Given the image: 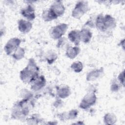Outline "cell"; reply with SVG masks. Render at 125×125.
Segmentation results:
<instances>
[{
    "instance_id": "6da1fadb",
    "label": "cell",
    "mask_w": 125,
    "mask_h": 125,
    "mask_svg": "<svg viewBox=\"0 0 125 125\" xmlns=\"http://www.w3.org/2000/svg\"><path fill=\"white\" fill-rule=\"evenodd\" d=\"M39 71L34 59L30 58L27 66L20 72V79L25 83H31L39 76Z\"/></svg>"
},
{
    "instance_id": "7a4b0ae2",
    "label": "cell",
    "mask_w": 125,
    "mask_h": 125,
    "mask_svg": "<svg viewBox=\"0 0 125 125\" xmlns=\"http://www.w3.org/2000/svg\"><path fill=\"white\" fill-rule=\"evenodd\" d=\"M95 27L101 32H105L113 29L116 26L115 19L111 15H103L100 14L95 19Z\"/></svg>"
},
{
    "instance_id": "3957f363",
    "label": "cell",
    "mask_w": 125,
    "mask_h": 125,
    "mask_svg": "<svg viewBox=\"0 0 125 125\" xmlns=\"http://www.w3.org/2000/svg\"><path fill=\"white\" fill-rule=\"evenodd\" d=\"M28 100V99H24L14 105L11 114V117L13 119H21L28 115L29 108L26 105Z\"/></svg>"
},
{
    "instance_id": "277c9868",
    "label": "cell",
    "mask_w": 125,
    "mask_h": 125,
    "mask_svg": "<svg viewBox=\"0 0 125 125\" xmlns=\"http://www.w3.org/2000/svg\"><path fill=\"white\" fill-rule=\"evenodd\" d=\"M89 10L88 3L87 1H79L76 4L72 12V16L77 19H80Z\"/></svg>"
},
{
    "instance_id": "5b68a950",
    "label": "cell",
    "mask_w": 125,
    "mask_h": 125,
    "mask_svg": "<svg viewBox=\"0 0 125 125\" xmlns=\"http://www.w3.org/2000/svg\"><path fill=\"white\" fill-rule=\"evenodd\" d=\"M68 25L64 23L52 27L49 32L50 37L54 40L60 39L65 34Z\"/></svg>"
},
{
    "instance_id": "8992f818",
    "label": "cell",
    "mask_w": 125,
    "mask_h": 125,
    "mask_svg": "<svg viewBox=\"0 0 125 125\" xmlns=\"http://www.w3.org/2000/svg\"><path fill=\"white\" fill-rule=\"evenodd\" d=\"M97 97L94 92H89L86 94L83 98L80 104L79 107L83 109H87L95 104Z\"/></svg>"
},
{
    "instance_id": "52a82bcc",
    "label": "cell",
    "mask_w": 125,
    "mask_h": 125,
    "mask_svg": "<svg viewBox=\"0 0 125 125\" xmlns=\"http://www.w3.org/2000/svg\"><path fill=\"white\" fill-rule=\"evenodd\" d=\"M21 40L18 38L10 39L4 46V50L7 55H10L19 47Z\"/></svg>"
},
{
    "instance_id": "ba28073f",
    "label": "cell",
    "mask_w": 125,
    "mask_h": 125,
    "mask_svg": "<svg viewBox=\"0 0 125 125\" xmlns=\"http://www.w3.org/2000/svg\"><path fill=\"white\" fill-rule=\"evenodd\" d=\"M49 9L56 17L58 18L64 14L65 8L61 1L57 0L51 5Z\"/></svg>"
},
{
    "instance_id": "9c48e42d",
    "label": "cell",
    "mask_w": 125,
    "mask_h": 125,
    "mask_svg": "<svg viewBox=\"0 0 125 125\" xmlns=\"http://www.w3.org/2000/svg\"><path fill=\"white\" fill-rule=\"evenodd\" d=\"M31 89L34 91H38L42 89L46 84V80L43 75L39 76L31 83Z\"/></svg>"
},
{
    "instance_id": "30bf717a",
    "label": "cell",
    "mask_w": 125,
    "mask_h": 125,
    "mask_svg": "<svg viewBox=\"0 0 125 125\" xmlns=\"http://www.w3.org/2000/svg\"><path fill=\"white\" fill-rule=\"evenodd\" d=\"M21 14L29 21L34 20L36 17L35 9L31 4H28L26 7L22 9Z\"/></svg>"
},
{
    "instance_id": "8fae6325",
    "label": "cell",
    "mask_w": 125,
    "mask_h": 125,
    "mask_svg": "<svg viewBox=\"0 0 125 125\" xmlns=\"http://www.w3.org/2000/svg\"><path fill=\"white\" fill-rule=\"evenodd\" d=\"M104 74L103 68L96 69L89 72L86 77L87 81H93L99 79L103 77Z\"/></svg>"
},
{
    "instance_id": "7c38bea8",
    "label": "cell",
    "mask_w": 125,
    "mask_h": 125,
    "mask_svg": "<svg viewBox=\"0 0 125 125\" xmlns=\"http://www.w3.org/2000/svg\"><path fill=\"white\" fill-rule=\"evenodd\" d=\"M32 27V24L28 21L21 19L18 21L19 30L24 34L28 33Z\"/></svg>"
},
{
    "instance_id": "4fadbf2b",
    "label": "cell",
    "mask_w": 125,
    "mask_h": 125,
    "mask_svg": "<svg viewBox=\"0 0 125 125\" xmlns=\"http://www.w3.org/2000/svg\"><path fill=\"white\" fill-rule=\"evenodd\" d=\"M71 94L70 88L68 85H62L59 86L57 89V94L61 99H64L68 97Z\"/></svg>"
},
{
    "instance_id": "5bb4252c",
    "label": "cell",
    "mask_w": 125,
    "mask_h": 125,
    "mask_svg": "<svg viewBox=\"0 0 125 125\" xmlns=\"http://www.w3.org/2000/svg\"><path fill=\"white\" fill-rule=\"evenodd\" d=\"M80 35L81 41L85 43L89 42L92 37V32L86 28H83L80 30Z\"/></svg>"
},
{
    "instance_id": "9a60e30c",
    "label": "cell",
    "mask_w": 125,
    "mask_h": 125,
    "mask_svg": "<svg viewBox=\"0 0 125 125\" xmlns=\"http://www.w3.org/2000/svg\"><path fill=\"white\" fill-rule=\"evenodd\" d=\"M68 38L76 45H78L81 42L80 30H73L71 31L68 35Z\"/></svg>"
},
{
    "instance_id": "2e32d148",
    "label": "cell",
    "mask_w": 125,
    "mask_h": 125,
    "mask_svg": "<svg viewBox=\"0 0 125 125\" xmlns=\"http://www.w3.org/2000/svg\"><path fill=\"white\" fill-rule=\"evenodd\" d=\"M80 52V49L78 46L72 47L69 46L67 47L65 55L69 59H73L76 57Z\"/></svg>"
},
{
    "instance_id": "e0dca14e",
    "label": "cell",
    "mask_w": 125,
    "mask_h": 125,
    "mask_svg": "<svg viewBox=\"0 0 125 125\" xmlns=\"http://www.w3.org/2000/svg\"><path fill=\"white\" fill-rule=\"evenodd\" d=\"M116 121V116L112 113H106L104 117V122L106 125H113Z\"/></svg>"
},
{
    "instance_id": "ac0fdd59",
    "label": "cell",
    "mask_w": 125,
    "mask_h": 125,
    "mask_svg": "<svg viewBox=\"0 0 125 125\" xmlns=\"http://www.w3.org/2000/svg\"><path fill=\"white\" fill-rule=\"evenodd\" d=\"M42 17L43 20L45 21H50L57 19V18L49 9L43 11L42 14Z\"/></svg>"
},
{
    "instance_id": "d6986e66",
    "label": "cell",
    "mask_w": 125,
    "mask_h": 125,
    "mask_svg": "<svg viewBox=\"0 0 125 125\" xmlns=\"http://www.w3.org/2000/svg\"><path fill=\"white\" fill-rule=\"evenodd\" d=\"M67 113V114H66V113H63L62 114V117L63 121L66 120H72L76 118L78 115V111L76 109H73L69 111Z\"/></svg>"
},
{
    "instance_id": "ffe728a7",
    "label": "cell",
    "mask_w": 125,
    "mask_h": 125,
    "mask_svg": "<svg viewBox=\"0 0 125 125\" xmlns=\"http://www.w3.org/2000/svg\"><path fill=\"white\" fill-rule=\"evenodd\" d=\"M25 54L24 49L22 47H19L12 55L14 59L16 60H20L24 57Z\"/></svg>"
},
{
    "instance_id": "44dd1931",
    "label": "cell",
    "mask_w": 125,
    "mask_h": 125,
    "mask_svg": "<svg viewBox=\"0 0 125 125\" xmlns=\"http://www.w3.org/2000/svg\"><path fill=\"white\" fill-rule=\"evenodd\" d=\"M57 58V55L55 52L52 51H49L47 53L46 55V59L49 64H52L56 60Z\"/></svg>"
},
{
    "instance_id": "7402d4cb",
    "label": "cell",
    "mask_w": 125,
    "mask_h": 125,
    "mask_svg": "<svg viewBox=\"0 0 125 125\" xmlns=\"http://www.w3.org/2000/svg\"><path fill=\"white\" fill-rule=\"evenodd\" d=\"M71 69L76 73H79L81 72L83 69V65L81 62L76 61L73 62L71 66Z\"/></svg>"
},
{
    "instance_id": "603a6c76",
    "label": "cell",
    "mask_w": 125,
    "mask_h": 125,
    "mask_svg": "<svg viewBox=\"0 0 125 125\" xmlns=\"http://www.w3.org/2000/svg\"><path fill=\"white\" fill-rule=\"evenodd\" d=\"M125 71L123 70L122 72L120 73V74L118 76V79L120 83H121V84L123 85V86H124L125 84Z\"/></svg>"
},
{
    "instance_id": "cb8c5ba5",
    "label": "cell",
    "mask_w": 125,
    "mask_h": 125,
    "mask_svg": "<svg viewBox=\"0 0 125 125\" xmlns=\"http://www.w3.org/2000/svg\"><path fill=\"white\" fill-rule=\"evenodd\" d=\"M120 88L119 85L116 83H113L111 85V90L113 92L117 91Z\"/></svg>"
},
{
    "instance_id": "d4e9b609",
    "label": "cell",
    "mask_w": 125,
    "mask_h": 125,
    "mask_svg": "<svg viewBox=\"0 0 125 125\" xmlns=\"http://www.w3.org/2000/svg\"><path fill=\"white\" fill-rule=\"evenodd\" d=\"M86 25L90 26L91 28H94V27H95V22H93V21L92 20H90V19L85 23V25Z\"/></svg>"
},
{
    "instance_id": "484cf974",
    "label": "cell",
    "mask_w": 125,
    "mask_h": 125,
    "mask_svg": "<svg viewBox=\"0 0 125 125\" xmlns=\"http://www.w3.org/2000/svg\"><path fill=\"white\" fill-rule=\"evenodd\" d=\"M75 124H81V125H82V124H84L83 122H81V123H80V122H79V123H74Z\"/></svg>"
}]
</instances>
